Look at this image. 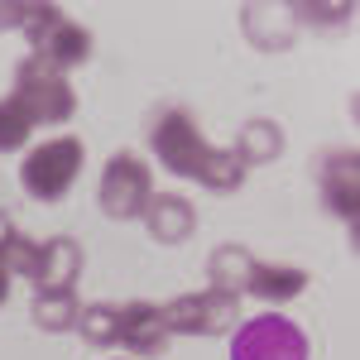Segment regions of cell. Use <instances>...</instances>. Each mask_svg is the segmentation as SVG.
<instances>
[{
    "label": "cell",
    "instance_id": "4fadbf2b",
    "mask_svg": "<svg viewBox=\"0 0 360 360\" xmlns=\"http://www.w3.org/2000/svg\"><path fill=\"white\" fill-rule=\"evenodd\" d=\"M77 293L72 288H34V303H29V317L44 327V332H72L77 327Z\"/></svg>",
    "mask_w": 360,
    "mask_h": 360
},
{
    "label": "cell",
    "instance_id": "6da1fadb",
    "mask_svg": "<svg viewBox=\"0 0 360 360\" xmlns=\"http://www.w3.org/2000/svg\"><path fill=\"white\" fill-rule=\"evenodd\" d=\"M149 139H154V159L178 178H193L212 193H236L245 183V164L236 159V149H212L197 130V120L178 106H164L154 115Z\"/></svg>",
    "mask_w": 360,
    "mask_h": 360
},
{
    "label": "cell",
    "instance_id": "5b68a950",
    "mask_svg": "<svg viewBox=\"0 0 360 360\" xmlns=\"http://www.w3.org/2000/svg\"><path fill=\"white\" fill-rule=\"evenodd\" d=\"M15 96L25 101L34 125H68L72 111H77V96H72L68 77L49 63H39V58H25L15 68Z\"/></svg>",
    "mask_w": 360,
    "mask_h": 360
},
{
    "label": "cell",
    "instance_id": "277c9868",
    "mask_svg": "<svg viewBox=\"0 0 360 360\" xmlns=\"http://www.w3.org/2000/svg\"><path fill=\"white\" fill-rule=\"evenodd\" d=\"M168 336H226L240 322V298H231L221 288H202V293H183L173 303L159 307Z\"/></svg>",
    "mask_w": 360,
    "mask_h": 360
},
{
    "label": "cell",
    "instance_id": "2e32d148",
    "mask_svg": "<svg viewBox=\"0 0 360 360\" xmlns=\"http://www.w3.org/2000/svg\"><path fill=\"white\" fill-rule=\"evenodd\" d=\"M77 332H82L86 346H115V332H120V307L111 303H86L82 312H77Z\"/></svg>",
    "mask_w": 360,
    "mask_h": 360
},
{
    "label": "cell",
    "instance_id": "8992f818",
    "mask_svg": "<svg viewBox=\"0 0 360 360\" xmlns=\"http://www.w3.org/2000/svg\"><path fill=\"white\" fill-rule=\"evenodd\" d=\"M96 197H101V212H106V217L135 221V217H144V207H149V197H154V173H149V164H144L139 154L120 149V154H111L106 168H101V193Z\"/></svg>",
    "mask_w": 360,
    "mask_h": 360
},
{
    "label": "cell",
    "instance_id": "30bf717a",
    "mask_svg": "<svg viewBox=\"0 0 360 360\" xmlns=\"http://www.w3.org/2000/svg\"><path fill=\"white\" fill-rule=\"evenodd\" d=\"M144 226H149V236H154L159 245H183V240L193 236V226H197V212H193L188 197L154 193L149 207H144Z\"/></svg>",
    "mask_w": 360,
    "mask_h": 360
},
{
    "label": "cell",
    "instance_id": "ac0fdd59",
    "mask_svg": "<svg viewBox=\"0 0 360 360\" xmlns=\"http://www.w3.org/2000/svg\"><path fill=\"white\" fill-rule=\"evenodd\" d=\"M34 5H0V29H25Z\"/></svg>",
    "mask_w": 360,
    "mask_h": 360
},
{
    "label": "cell",
    "instance_id": "e0dca14e",
    "mask_svg": "<svg viewBox=\"0 0 360 360\" xmlns=\"http://www.w3.org/2000/svg\"><path fill=\"white\" fill-rule=\"evenodd\" d=\"M29 130H34V115L25 111V101H20V96H5V101H0V154L25 149Z\"/></svg>",
    "mask_w": 360,
    "mask_h": 360
},
{
    "label": "cell",
    "instance_id": "9a60e30c",
    "mask_svg": "<svg viewBox=\"0 0 360 360\" xmlns=\"http://www.w3.org/2000/svg\"><path fill=\"white\" fill-rule=\"evenodd\" d=\"M283 154V130H278L274 120H250L245 130H240V139H236V159L240 164H269V159H278Z\"/></svg>",
    "mask_w": 360,
    "mask_h": 360
},
{
    "label": "cell",
    "instance_id": "7c38bea8",
    "mask_svg": "<svg viewBox=\"0 0 360 360\" xmlns=\"http://www.w3.org/2000/svg\"><path fill=\"white\" fill-rule=\"evenodd\" d=\"M307 288V274L303 269H293V264H264V259H255L250 264V283L245 293L250 298H259V303H288V298H298Z\"/></svg>",
    "mask_w": 360,
    "mask_h": 360
},
{
    "label": "cell",
    "instance_id": "52a82bcc",
    "mask_svg": "<svg viewBox=\"0 0 360 360\" xmlns=\"http://www.w3.org/2000/svg\"><path fill=\"white\" fill-rule=\"evenodd\" d=\"M231 360H307V336L298 322L264 312V317H250L236 327Z\"/></svg>",
    "mask_w": 360,
    "mask_h": 360
},
{
    "label": "cell",
    "instance_id": "d6986e66",
    "mask_svg": "<svg viewBox=\"0 0 360 360\" xmlns=\"http://www.w3.org/2000/svg\"><path fill=\"white\" fill-rule=\"evenodd\" d=\"M5 298H10V269L0 264V307H5Z\"/></svg>",
    "mask_w": 360,
    "mask_h": 360
},
{
    "label": "cell",
    "instance_id": "9c48e42d",
    "mask_svg": "<svg viewBox=\"0 0 360 360\" xmlns=\"http://www.w3.org/2000/svg\"><path fill=\"white\" fill-rule=\"evenodd\" d=\"M115 346H125L130 356L139 360H159L168 351V327L159 317L154 303H125L120 307V332H115Z\"/></svg>",
    "mask_w": 360,
    "mask_h": 360
},
{
    "label": "cell",
    "instance_id": "3957f363",
    "mask_svg": "<svg viewBox=\"0 0 360 360\" xmlns=\"http://www.w3.org/2000/svg\"><path fill=\"white\" fill-rule=\"evenodd\" d=\"M25 34L29 44H34V53L39 63H49V68H77V63H86L91 58V34H86L82 25H72L58 5H34L25 20Z\"/></svg>",
    "mask_w": 360,
    "mask_h": 360
},
{
    "label": "cell",
    "instance_id": "5bb4252c",
    "mask_svg": "<svg viewBox=\"0 0 360 360\" xmlns=\"http://www.w3.org/2000/svg\"><path fill=\"white\" fill-rule=\"evenodd\" d=\"M0 264H5L10 274L29 278V283H34V269H39V245L15 226L10 212H0Z\"/></svg>",
    "mask_w": 360,
    "mask_h": 360
},
{
    "label": "cell",
    "instance_id": "8fae6325",
    "mask_svg": "<svg viewBox=\"0 0 360 360\" xmlns=\"http://www.w3.org/2000/svg\"><path fill=\"white\" fill-rule=\"evenodd\" d=\"M82 274V245L72 236H53L39 245V269H34V288H72Z\"/></svg>",
    "mask_w": 360,
    "mask_h": 360
},
{
    "label": "cell",
    "instance_id": "7a4b0ae2",
    "mask_svg": "<svg viewBox=\"0 0 360 360\" xmlns=\"http://www.w3.org/2000/svg\"><path fill=\"white\" fill-rule=\"evenodd\" d=\"M82 139L77 135H58V139H44L39 149H29L25 164H20V188H25L34 202H63L72 193L77 173H82Z\"/></svg>",
    "mask_w": 360,
    "mask_h": 360
},
{
    "label": "cell",
    "instance_id": "ba28073f",
    "mask_svg": "<svg viewBox=\"0 0 360 360\" xmlns=\"http://www.w3.org/2000/svg\"><path fill=\"white\" fill-rule=\"evenodd\" d=\"M317 183H322V197L336 217L356 221L360 212V154L356 149H332L322 154V168H317Z\"/></svg>",
    "mask_w": 360,
    "mask_h": 360
}]
</instances>
